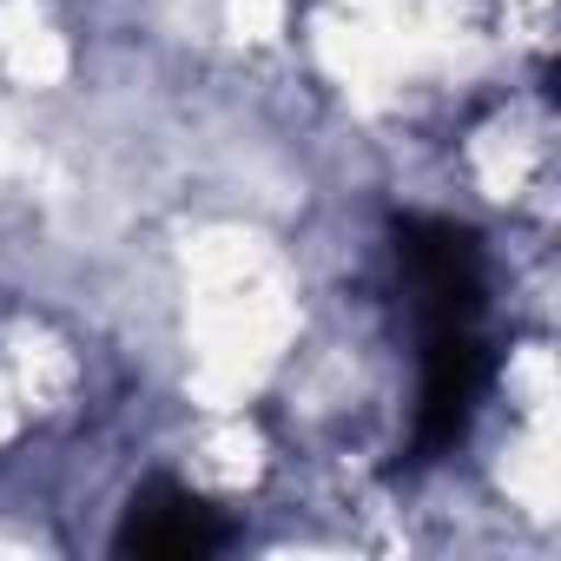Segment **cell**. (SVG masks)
I'll return each instance as SVG.
<instances>
[{
    "instance_id": "obj_3",
    "label": "cell",
    "mask_w": 561,
    "mask_h": 561,
    "mask_svg": "<svg viewBox=\"0 0 561 561\" xmlns=\"http://www.w3.org/2000/svg\"><path fill=\"white\" fill-rule=\"evenodd\" d=\"M231 541V522L198 502L192 489L179 482H146L133 502H126V522L113 535L119 554H159V561H192V554H218Z\"/></svg>"
},
{
    "instance_id": "obj_1",
    "label": "cell",
    "mask_w": 561,
    "mask_h": 561,
    "mask_svg": "<svg viewBox=\"0 0 561 561\" xmlns=\"http://www.w3.org/2000/svg\"><path fill=\"white\" fill-rule=\"evenodd\" d=\"M397 264L416 298V318L436 324H476L482 311V244L476 231L449 218H403L397 225Z\"/></svg>"
},
{
    "instance_id": "obj_2",
    "label": "cell",
    "mask_w": 561,
    "mask_h": 561,
    "mask_svg": "<svg viewBox=\"0 0 561 561\" xmlns=\"http://www.w3.org/2000/svg\"><path fill=\"white\" fill-rule=\"evenodd\" d=\"M489 383V351L476 344L469 324H436L430 351H423V403H416V456H443L469 416L476 397Z\"/></svg>"
}]
</instances>
